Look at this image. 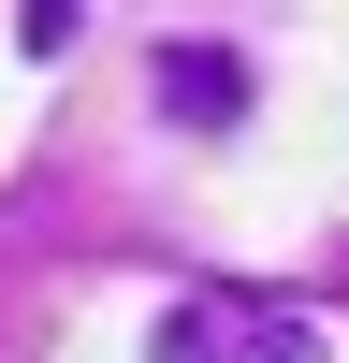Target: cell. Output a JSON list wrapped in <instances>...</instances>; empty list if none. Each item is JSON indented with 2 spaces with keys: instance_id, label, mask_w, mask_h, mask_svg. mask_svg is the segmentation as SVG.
<instances>
[{
  "instance_id": "1",
  "label": "cell",
  "mask_w": 349,
  "mask_h": 363,
  "mask_svg": "<svg viewBox=\"0 0 349 363\" xmlns=\"http://www.w3.org/2000/svg\"><path fill=\"white\" fill-rule=\"evenodd\" d=\"M145 363H335V335L306 306H262V291H189L145 320Z\"/></svg>"
},
{
  "instance_id": "2",
  "label": "cell",
  "mask_w": 349,
  "mask_h": 363,
  "mask_svg": "<svg viewBox=\"0 0 349 363\" xmlns=\"http://www.w3.org/2000/svg\"><path fill=\"white\" fill-rule=\"evenodd\" d=\"M160 116L233 131V116H248V58H233V44H160Z\"/></svg>"
},
{
  "instance_id": "3",
  "label": "cell",
  "mask_w": 349,
  "mask_h": 363,
  "mask_svg": "<svg viewBox=\"0 0 349 363\" xmlns=\"http://www.w3.org/2000/svg\"><path fill=\"white\" fill-rule=\"evenodd\" d=\"M15 44H29V58H73V44H87V15H73V0H29V15H15Z\"/></svg>"
}]
</instances>
